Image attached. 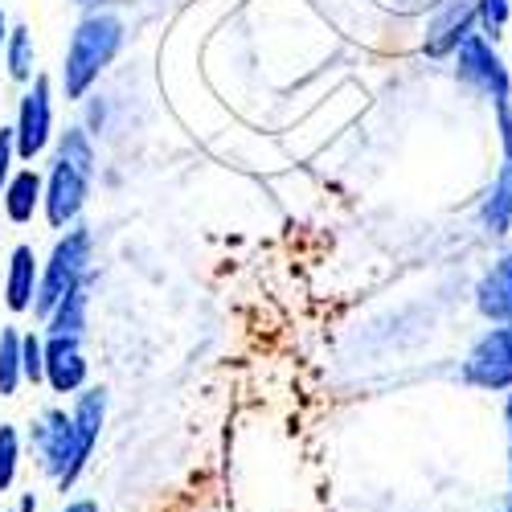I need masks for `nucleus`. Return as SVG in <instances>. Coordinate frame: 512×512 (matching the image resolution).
Here are the masks:
<instances>
[{
    "instance_id": "nucleus-14",
    "label": "nucleus",
    "mask_w": 512,
    "mask_h": 512,
    "mask_svg": "<svg viewBox=\"0 0 512 512\" xmlns=\"http://www.w3.org/2000/svg\"><path fill=\"white\" fill-rule=\"evenodd\" d=\"M37 197H41V177L33 173V168H25V173L13 177L9 193H5L9 218H13V222H29V218H33V209H37Z\"/></svg>"
},
{
    "instance_id": "nucleus-24",
    "label": "nucleus",
    "mask_w": 512,
    "mask_h": 512,
    "mask_svg": "<svg viewBox=\"0 0 512 512\" xmlns=\"http://www.w3.org/2000/svg\"><path fill=\"white\" fill-rule=\"evenodd\" d=\"M66 512H99V508H95V504H91V500H82V504H70V508H66Z\"/></svg>"
},
{
    "instance_id": "nucleus-6",
    "label": "nucleus",
    "mask_w": 512,
    "mask_h": 512,
    "mask_svg": "<svg viewBox=\"0 0 512 512\" xmlns=\"http://www.w3.org/2000/svg\"><path fill=\"white\" fill-rule=\"evenodd\" d=\"M476 0H443L435 9V17L426 21V37H422V50L426 58H451L467 33H476Z\"/></svg>"
},
{
    "instance_id": "nucleus-17",
    "label": "nucleus",
    "mask_w": 512,
    "mask_h": 512,
    "mask_svg": "<svg viewBox=\"0 0 512 512\" xmlns=\"http://www.w3.org/2000/svg\"><path fill=\"white\" fill-rule=\"evenodd\" d=\"M508 17H512V0H476V25L488 41H496L504 33Z\"/></svg>"
},
{
    "instance_id": "nucleus-22",
    "label": "nucleus",
    "mask_w": 512,
    "mask_h": 512,
    "mask_svg": "<svg viewBox=\"0 0 512 512\" xmlns=\"http://www.w3.org/2000/svg\"><path fill=\"white\" fill-rule=\"evenodd\" d=\"M13 144H17V132L0 127V185L9 181V164H13Z\"/></svg>"
},
{
    "instance_id": "nucleus-4",
    "label": "nucleus",
    "mask_w": 512,
    "mask_h": 512,
    "mask_svg": "<svg viewBox=\"0 0 512 512\" xmlns=\"http://www.w3.org/2000/svg\"><path fill=\"white\" fill-rule=\"evenodd\" d=\"M87 259H91V234L87 230H74L54 246V259H50L46 279H41V291H37V312L41 316H50L78 287L82 271H87Z\"/></svg>"
},
{
    "instance_id": "nucleus-26",
    "label": "nucleus",
    "mask_w": 512,
    "mask_h": 512,
    "mask_svg": "<svg viewBox=\"0 0 512 512\" xmlns=\"http://www.w3.org/2000/svg\"><path fill=\"white\" fill-rule=\"evenodd\" d=\"M508 480H512V443H508Z\"/></svg>"
},
{
    "instance_id": "nucleus-11",
    "label": "nucleus",
    "mask_w": 512,
    "mask_h": 512,
    "mask_svg": "<svg viewBox=\"0 0 512 512\" xmlns=\"http://www.w3.org/2000/svg\"><path fill=\"white\" fill-rule=\"evenodd\" d=\"M46 377L58 394L78 390L82 377H87V361H82L78 349V336H54L50 340V353H46Z\"/></svg>"
},
{
    "instance_id": "nucleus-15",
    "label": "nucleus",
    "mask_w": 512,
    "mask_h": 512,
    "mask_svg": "<svg viewBox=\"0 0 512 512\" xmlns=\"http://www.w3.org/2000/svg\"><path fill=\"white\" fill-rule=\"evenodd\" d=\"M82 312H87V295H82V287H74L66 300L50 312V332L54 336H78L82 332Z\"/></svg>"
},
{
    "instance_id": "nucleus-10",
    "label": "nucleus",
    "mask_w": 512,
    "mask_h": 512,
    "mask_svg": "<svg viewBox=\"0 0 512 512\" xmlns=\"http://www.w3.org/2000/svg\"><path fill=\"white\" fill-rule=\"evenodd\" d=\"M480 226L492 238H504L512 230V160L500 164V173L492 177L488 193L480 197Z\"/></svg>"
},
{
    "instance_id": "nucleus-13",
    "label": "nucleus",
    "mask_w": 512,
    "mask_h": 512,
    "mask_svg": "<svg viewBox=\"0 0 512 512\" xmlns=\"http://www.w3.org/2000/svg\"><path fill=\"white\" fill-rule=\"evenodd\" d=\"M33 279H37L33 250H29V246H17V250H13V263H9V308H13V312H25V308H29V300H33Z\"/></svg>"
},
{
    "instance_id": "nucleus-2",
    "label": "nucleus",
    "mask_w": 512,
    "mask_h": 512,
    "mask_svg": "<svg viewBox=\"0 0 512 512\" xmlns=\"http://www.w3.org/2000/svg\"><path fill=\"white\" fill-rule=\"evenodd\" d=\"M123 41V25L115 17H87L78 25L74 41H70V54H66V95L82 99L87 87L99 78V70L115 58Z\"/></svg>"
},
{
    "instance_id": "nucleus-5",
    "label": "nucleus",
    "mask_w": 512,
    "mask_h": 512,
    "mask_svg": "<svg viewBox=\"0 0 512 512\" xmlns=\"http://www.w3.org/2000/svg\"><path fill=\"white\" fill-rule=\"evenodd\" d=\"M463 381L480 390H512V324H492L463 361Z\"/></svg>"
},
{
    "instance_id": "nucleus-16",
    "label": "nucleus",
    "mask_w": 512,
    "mask_h": 512,
    "mask_svg": "<svg viewBox=\"0 0 512 512\" xmlns=\"http://www.w3.org/2000/svg\"><path fill=\"white\" fill-rule=\"evenodd\" d=\"M21 377V336L13 328L0 332V394H13Z\"/></svg>"
},
{
    "instance_id": "nucleus-20",
    "label": "nucleus",
    "mask_w": 512,
    "mask_h": 512,
    "mask_svg": "<svg viewBox=\"0 0 512 512\" xmlns=\"http://www.w3.org/2000/svg\"><path fill=\"white\" fill-rule=\"evenodd\" d=\"M21 373H25L29 381L46 377V353H41V340H37V336H25V340H21Z\"/></svg>"
},
{
    "instance_id": "nucleus-7",
    "label": "nucleus",
    "mask_w": 512,
    "mask_h": 512,
    "mask_svg": "<svg viewBox=\"0 0 512 512\" xmlns=\"http://www.w3.org/2000/svg\"><path fill=\"white\" fill-rule=\"evenodd\" d=\"M37 447H41V459L46 467L62 480V488L78 476V467L87 463L78 455V435H74V418H66L62 410H50L46 422L37 426Z\"/></svg>"
},
{
    "instance_id": "nucleus-3",
    "label": "nucleus",
    "mask_w": 512,
    "mask_h": 512,
    "mask_svg": "<svg viewBox=\"0 0 512 512\" xmlns=\"http://www.w3.org/2000/svg\"><path fill=\"white\" fill-rule=\"evenodd\" d=\"M455 78L463 87L480 91L484 99L500 103V99H512V74L496 50V41H488L480 29L463 37V46L455 50Z\"/></svg>"
},
{
    "instance_id": "nucleus-18",
    "label": "nucleus",
    "mask_w": 512,
    "mask_h": 512,
    "mask_svg": "<svg viewBox=\"0 0 512 512\" xmlns=\"http://www.w3.org/2000/svg\"><path fill=\"white\" fill-rule=\"evenodd\" d=\"M9 70H13V78L33 74V37H29V29L9 33Z\"/></svg>"
},
{
    "instance_id": "nucleus-25",
    "label": "nucleus",
    "mask_w": 512,
    "mask_h": 512,
    "mask_svg": "<svg viewBox=\"0 0 512 512\" xmlns=\"http://www.w3.org/2000/svg\"><path fill=\"white\" fill-rule=\"evenodd\" d=\"M9 41V21H5V13H0V46Z\"/></svg>"
},
{
    "instance_id": "nucleus-23",
    "label": "nucleus",
    "mask_w": 512,
    "mask_h": 512,
    "mask_svg": "<svg viewBox=\"0 0 512 512\" xmlns=\"http://www.w3.org/2000/svg\"><path fill=\"white\" fill-rule=\"evenodd\" d=\"M504 422H508V443H512V390H508V398H504Z\"/></svg>"
},
{
    "instance_id": "nucleus-12",
    "label": "nucleus",
    "mask_w": 512,
    "mask_h": 512,
    "mask_svg": "<svg viewBox=\"0 0 512 512\" xmlns=\"http://www.w3.org/2000/svg\"><path fill=\"white\" fill-rule=\"evenodd\" d=\"M103 406H107L103 390H91V394H82V398H78V410H74V435H78V455H82V459L91 455V447H95V439H99Z\"/></svg>"
},
{
    "instance_id": "nucleus-8",
    "label": "nucleus",
    "mask_w": 512,
    "mask_h": 512,
    "mask_svg": "<svg viewBox=\"0 0 512 512\" xmlns=\"http://www.w3.org/2000/svg\"><path fill=\"white\" fill-rule=\"evenodd\" d=\"M13 132H17V152L25 160H33L46 148V140H50V82L46 78H37L33 91L21 99V119Z\"/></svg>"
},
{
    "instance_id": "nucleus-1",
    "label": "nucleus",
    "mask_w": 512,
    "mask_h": 512,
    "mask_svg": "<svg viewBox=\"0 0 512 512\" xmlns=\"http://www.w3.org/2000/svg\"><path fill=\"white\" fill-rule=\"evenodd\" d=\"M91 168H95V156H91V144L82 132H70L62 140V152H58V164L50 173V193H46V213L50 222L62 230L66 222H74V213L87 201V185H91Z\"/></svg>"
},
{
    "instance_id": "nucleus-21",
    "label": "nucleus",
    "mask_w": 512,
    "mask_h": 512,
    "mask_svg": "<svg viewBox=\"0 0 512 512\" xmlns=\"http://www.w3.org/2000/svg\"><path fill=\"white\" fill-rule=\"evenodd\" d=\"M496 107V132H500V152L504 160H512V99L492 103Z\"/></svg>"
},
{
    "instance_id": "nucleus-19",
    "label": "nucleus",
    "mask_w": 512,
    "mask_h": 512,
    "mask_svg": "<svg viewBox=\"0 0 512 512\" xmlns=\"http://www.w3.org/2000/svg\"><path fill=\"white\" fill-rule=\"evenodd\" d=\"M17 476V431L13 426H0V492H5Z\"/></svg>"
},
{
    "instance_id": "nucleus-9",
    "label": "nucleus",
    "mask_w": 512,
    "mask_h": 512,
    "mask_svg": "<svg viewBox=\"0 0 512 512\" xmlns=\"http://www.w3.org/2000/svg\"><path fill=\"white\" fill-rule=\"evenodd\" d=\"M476 312L488 324H512V250H504L500 259L480 275V283H476Z\"/></svg>"
}]
</instances>
